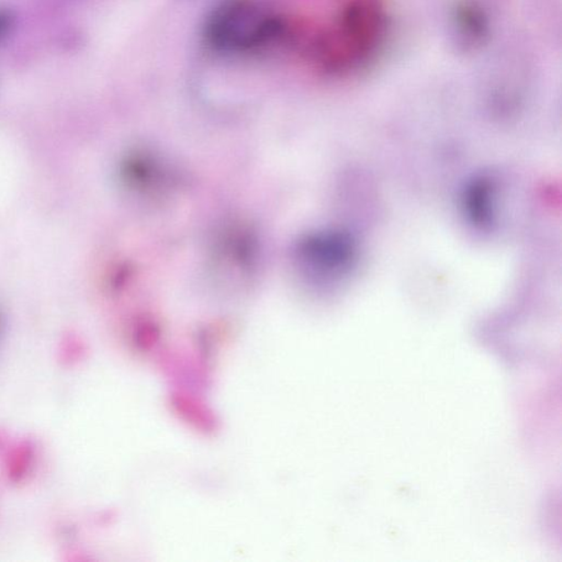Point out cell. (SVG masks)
Returning a JSON list of instances; mask_svg holds the SVG:
<instances>
[{
  "mask_svg": "<svg viewBox=\"0 0 562 562\" xmlns=\"http://www.w3.org/2000/svg\"><path fill=\"white\" fill-rule=\"evenodd\" d=\"M281 30L277 17L259 12L247 0H226L212 13L206 34L218 51L247 52L272 43Z\"/></svg>",
  "mask_w": 562,
  "mask_h": 562,
  "instance_id": "1",
  "label": "cell"
},
{
  "mask_svg": "<svg viewBox=\"0 0 562 562\" xmlns=\"http://www.w3.org/2000/svg\"><path fill=\"white\" fill-rule=\"evenodd\" d=\"M173 403L181 415L191 423H195L198 428L207 431L215 429V420L211 413H208L201 404L195 402L194 399H189L184 394H174Z\"/></svg>",
  "mask_w": 562,
  "mask_h": 562,
  "instance_id": "2",
  "label": "cell"
},
{
  "mask_svg": "<svg viewBox=\"0 0 562 562\" xmlns=\"http://www.w3.org/2000/svg\"><path fill=\"white\" fill-rule=\"evenodd\" d=\"M13 17L7 12H0V36H3L7 33L8 29L12 27Z\"/></svg>",
  "mask_w": 562,
  "mask_h": 562,
  "instance_id": "3",
  "label": "cell"
}]
</instances>
